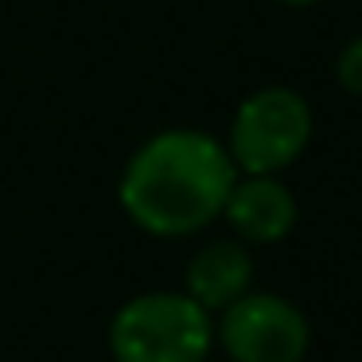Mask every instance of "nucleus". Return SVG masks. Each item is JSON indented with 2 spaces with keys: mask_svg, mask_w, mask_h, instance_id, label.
Instances as JSON below:
<instances>
[{
  "mask_svg": "<svg viewBox=\"0 0 362 362\" xmlns=\"http://www.w3.org/2000/svg\"><path fill=\"white\" fill-rule=\"evenodd\" d=\"M238 180L226 144L203 129H164L129 156L117 199L156 238H187L222 218Z\"/></svg>",
  "mask_w": 362,
  "mask_h": 362,
  "instance_id": "nucleus-1",
  "label": "nucleus"
},
{
  "mask_svg": "<svg viewBox=\"0 0 362 362\" xmlns=\"http://www.w3.org/2000/svg\"><path fill=\"white\" fill-rule=\"evenodd\" d=\"M214 346V315L187 292H144L117 308L110 351L117 362H206Z\"/></svg>",
  "mask_w": 362,
  "mask_h": 362,
  "instance_id": "nucleus-2",
  "label": "nucleus"
},
{
  "mask_svg": "<svg viewBox=\"0 0 362 362\" xmlns=\"http://www.w3.org/2000/svg\"><path fill=\"white\" fill-rule=\"evenodd\" d=\"M312 141V110L288 86H265L234 110L226 152L238 175H276Z\"/></svg>",
  "mask_w": 362,
  "mask_h": 362,
  "instance_id": "nucleus-3",
  "label": "nucleus"
},
{
  "mask_svg": "<svg viewBox=\"0 0 362 362\" xmlns=\"http://www.w3.org/2000/svg\"><path fill=\"white\" fill-rule=\"evenodd\" d=\"M218 315L214 335L234 362H304L312 346L304 312L273 292H245Z\"/></svg>",
  "mask_w": 362,
  "mask_h": 362,
  "instance_id": "nucleus-4",
  "label": "nucleus"
},
{
  "mask_svg": "<svg viewBox=\"0 0 362 362\" xmlns=\"http://www.w3.org/2000/svg\"><path fill=\"white\" fill-rule=\"evenodd\" d=\"M222 218L242 242L273 245L296 226V199L276 175H238L222 206Z\"/></svg>",
  "mask_w": 362,
  "mask_h": 362,
  "instance_id": "nucleus-5",
  "label": "nucleus"
},
{
  "mask_svg": "<svg viewBox=\"0 0 362 362\" xmlns=\"http://www.w3.org/2000/svg\"><path fill=\"white\" fill-rule=\"evenodd\" d=\"M253 284V257L250 245L222 238V242H206L203 250L191 257L187 265V296L206 312H226L234 300H242Z\"/></svg>",
  "mask_w": 362,
  "mask_h": 362,
  "instance_id": "nucleus-6",
  "label": "nucleus"
},
{
  "mask_svg": "<svg viewBox=\"0 0 362 362\" xmlns=\"http://www.w3.org/2000/svg\"><path fill=\"white\" fill-rule=\"evenodd\" d=\"M335 78H339L343 90H351L354 98H362V35H354V40L339 51Z\"/></svg>",
  "mask_w": 362,
  "mask_h": 362,
  "instance_id": "nucleus-7",
  "label": "nucleus"
},
{
  "mask_svg": "<svg viewBox=\"0 0 362 362\" xmlns=\"http://www.w3.org/2000/svg\"><path fill=\"white\" fill-rule=\"evenodd\" d=\"M281 4H292V8H308V4H320V0H281Z\"/></svg>",
  "mask_w": 362,
  "mask_h": 362,
  "instance_id": "nucleus-8",
  "label": "nucleus"
}]
</instances>
